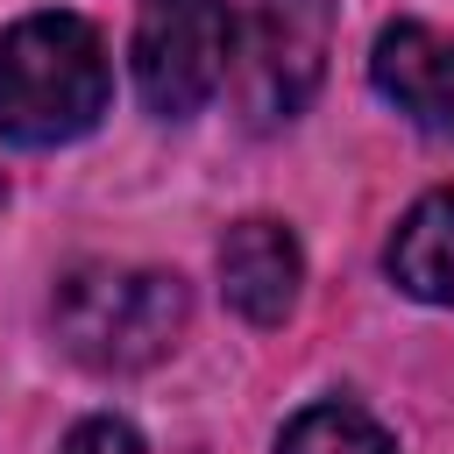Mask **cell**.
I'll return each instance as SVG.
<instances>
[{
    "instance_id": "obj_1",
    "label": "cell",
    "mask_w": 454,
    "mask_h": 454,
    "mask_svg": "<svg viewBox=\"0 0 454 454\" xmlns=\"http://www.w3.org/2000/svg\"><path fill=\"white\" fill-rule=\"evenodd\" d=\"M114 92L106 43L85 14H21L0 35V135L21 149H57L99 128Z\"/></svg>"
},
{
    "instance_id": "obj_2",
    "label": "cell",
    "mask_w": 454,
    "mask_h": 454,
    "mask_svg": "<svg viewBox=\"0 0 454 454\" xmlns=\"http://www.w3.org/2000/svg\"><path fill=\"white\" fill-rule=\"evenodd\" d=\"M57 340L99 376L149 369L177 348L192 298L170 270H135V262H78L57 284Z\"/></svg>"
},
{
    "instance_id": "obj_3",
    "label": "cell",
    "mask_w": 454,
    "mask_h": 454,
    "mask_svg": "<svg viewBox=\"0 0 454 454\" xmlns=\"http://www.w3.org/2000/svg\"><path fill=\"white\" fill-rule=\"evenodd\" d=\"M234 64V14L227 0H142L135 14V92L149 114L184 121L199 114Z\"/></svg>"
},
{
    "instance_id": "obj_4",
    "label": "cell",
    "mask_w": 454,
    "mask_h": 454,
    "mask_svg": "<svg viewBox=\"0 0 454 454\" xmlns=\"http://www.w3.org/2000/svg\"><path fill=\"white\" fill-rule=\"evenodd\" d=\"M326 43H333V0H255L241 57V106L255 128H277L312 99V85L326 78Z\"/></svg>"
},
{
    "instance_id": "obj_5",
    "label": "cell",
    "mask_w": 454,
    "mask_h": 454,
    "mask_svg": "<svg viewBox=\"0 0 454 454\" xmlns=\"http://www.w3.org/2000/svg\"><path fill=\"white\" fill-rule=\"evenodd\" d=\"M369 85L426 135H454V35L433 21H390L369 57Z\"/></svg>"
},
{
    "instance_id": "obj_6",
    "label": "cell",
    "mask_w": 454,
    "mask_h": 454,
    "mask_svg": "<svg viewBox=\"0 0 454 454\" xmlns=\"http://www.w3.org/2000/svg\"><path fill=\"white\" fill-rule=\"evenodd\" d=\"M298 284H305V255H298V234L284 220H234L227 241H220V291L227 305L248 319V326H277L291 319L298 305Z\"/></svg>"
},
{
    "instance_id": "obj_7",
    "label": "cell",
    "mask_w": 454,
    "mask_h": 454,
    "mask_svg": "<svg viewBox=\"0 0 454 454\" xmlns=\"http://www.w3.org/2000/svg\"><path fill=\"white\" fill-rule=\"evenodd\" d=\"M383 270H390V284L404 298L454 305V192H426L397 220V234L383 248Z\"/></svg>"
},
{
    "instance_id": "obj_8",
    "label": "cell",
    "mask_w": 454,
    "mask_h": 454,
    "mask_svg": "<svg viewBox=\"0 0 454 454\" xmlns=\"http://www.w3.org/2000/svg\"><path fill=\"white\" fill-rule=\"evenodd\" d=\"M270 454H397V447H390V433H383L369 411H355V404H305V411L277 433Z\"/></svg>"
},
{
    "instance_id": "obj_9",
    "label": "cell",
    "mask_w": 454,
    "mask_h": 454,
    "mask_svg": "<svg viewBox=\"0 0 454 454\" xmlns=\"http://www.w3.org/2000/svg\"><path fill=\"white\" fill-rule=\"evenodd\" d=\"M57 454H149V447H142V433H135L128 419L99 411V419H78V426L57 440Z\"/></svg>"
}]
</instances>
